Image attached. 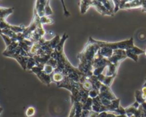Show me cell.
I'll return each mask as SVG.
<instances>
[{"label":"cell","instance_id":"cell-1","mask_svg":"<svg viewBox=\"0 0 146 117\" xmlns=\"http://www.w3.org/2000/svg\"><path fill=\"white\" fill-rule=\"evenodd\" d=\"M68 38V34H63L59 44L57 45L54 52L51 54V57L54 58L56 61V67L54 72L61 73L64 76L68 77L71 79L74 80V81L79 82L84 74L78 70V67L74 66L70 63L64 54V44Z\"/></svg>","mask_w":146,"mask_h":117},{"label":"cell","instance_id":"cell-2","mask_svg":"<svg viewBox=\"0 0 146 117\" xmlns=\"http://www.w3.org/2000/svg\"><path fill=\"white\" fill-rule=\"evenodd\" d=\"M100 48L101 47L95 42V39L90 37L84 49L77 55L80 61L78 68L84 75L88 76L93 75V64L96 54Z\"/></svg>","mask_w":146,"mask_h":117},{"label":"cell","instance_id":"cell-3","mask_svg":"<svg viewBox=\"0 0 146 117\" xmlns=\"http://www.w3.org/2000/svg\"><path fill=\"white\" fill-rule=\"evenodd\" d=\"M56 86L58 88H64L71 91V104L78 101L84 104L89 97V92L84 89L79 82L74 81L67 76H64V80L56 84Z\"/></svg>","mask_w":146,"mask_h":117},{"label":"cell","instance_id":"cell-4","mask_svg":"<svg viewBox=\"0 0 146 117\" xmlns=\"http://www.w3.org/2000/svg\"><path fill=\"white\" fill-rule=\"evenodd\" d=\"M14 8H4L0 7V29H11L17 34L23 33L25 30L26 27L24 25L14 26L9 24L6 21V19L8 16L14 12Z\"/></svg>","mask_w":146,"mask_h":117},{"label":"cell","instance_id":"cell-5","mask_svg":"<svg viewBox=\"0 0 146 117\" xmlns=\"http://www.w3.org/2000/svg\"><path fill=\"white\" fill-rule=\"evenodd\" d=\"M95 42L100 47H106L108 48L112 49L113 50L116 49H122V50H126L131 49L135 47V46L134 45L133 38L131 37L129 39L124 40V41H118V42H106V41H98V40L95 39Z\"/></svg>","mask_w":146,"mask_h":117},{"label":"cell","instance_id":"cell-6","mask_svg":"<svg viewBox=\"0 0 146 117\" xmlns=\"http://www.w3.org/2000/svg\"><path fill=\"white\" fill-rule=\"evenodd\" d=\"M115 5L114 13H117L120 9H132L142 8L143 1H113Z\"/></svg>","mask_w":146,"mask_h":117},{"label":"cell","instance_id":"cell-7","mask_svg":"<svg viewBox=\"0 0 146 117\" xmlns=\"http://www.w3.org/2000/svg\"><path fill=\"white\" fill-rule=\"evenodd\" d=\"M43 67H39L35 66L34 67H33L31 68V70L30 71L34 73V74L36 75V76L38 77V79L43 83V84H46L47 86H49L50 84L52 82V80H51V77L52 76L48 75V74H46L44 71H43Z\"/></svg>","mask_w":146,"mask_h":117},{"label":"cell","instance_id":"cell-8","mask_svg":"<svg viewBox=\"0 0 146 117\" xmlns=\"http://www.w3.org/2000/svg\"><path fill=\"white\" fill-rule=\"evenodd\" d=\"M126 58H128V57H127L126 52H125V50L116 49L113 50V54L112 57L108 58V60L111 64L120 65L121 61L125 60Z\"/></svg>","mask_w":146,"mask_h":117},{"label":"cell","instance_id":"cell-9","mask_svg":"<svg viewBox=\"0 0 146 117\" xmlns=\"http://www.w3.org/2000/svg\"><path fill=\"white\" fill-rule=\"evenodd\" d=\"M98 96H99L101 98H106V99L110 100V101H113V100L118 98L116 97V96H115V94H114V93L112 91L111 87L104 85V84H103L101 88H100V94Z\"/></svg>","mask_w":146,"mask_h":117},{"label":"cell","instance_id":"cell-10","mask_svg":"<svg viewBox=\"0 0 146 117\" xmlns=\"http://www.w3.org/2000/svg\"><path fill=\"white\" fill-rule=\"evenodd\" d=\"M47 2L48 1H40V0H38L35 2L34 12L36 13V14L40 18L46 16L45 9Z\"/></svg>","mask_w":146,"mask_h":117},{"label":"cell","instance_id":"cell-11","mask_svg":"<svg viewBox=\"0 0 146 117\" xmlns=\"http://www.w3.org/2000/svg\"><path fill=\"white\" fill-rule=\"evenodd\" d=\"M92 7H94L97 11L100 13L101 14L104 16H110L113 17L114 16L113 14L110 12L108 9L105 7L104 4L102 3V1H92Z\"/></svg>","mask_w":146,"mask_h":117},{"label":"cell","instance_id":"cell-12","mask_svg":"<svg viewBox=\"0 0 146 117\" xmlns=\"http://www.w3.org/2000/svg\"><path fill=\"white\" fill-rule=\"evenodd\" d=\"M141 104L139 103H138L137 101H135L133 104L128 106L125 107V114L128 117H131L133 116H134V114H135L136 111L138 110V108H139Z\"/></svg>","mask_w":146,"mask_h":117},{"label":"cell","instance_id":"cell-13","mask_svg":"<svg viewBox=\"0 0 146 117\" xmlns=\"http://www.w3.org/2000/svg\"><path fill=\"white\" fill-rule=\"evenodd\" d=\"M98 51L100 52V54L103 56L104 57L106 58H109L112 57L113 54V50L111 48H108L106 47H102L100 48V49L98 50Z\"/></svg>","mask_w":146,"mask_h":117},{"label":"cell","instance_id":"cell-14","mask_svg":"<svg viewBox=\"0 0 146 117\" xmlns=\"http://www.w3.org/2000/svg\"><path fill=\"white\" fill-rule=\"evenodd\" d=\"M91 7H92V1H80V12H81V14H85Z\"/></svg>","mask_w":146,"mask_h":117},{"label":"cell","instance_id":"cell-15","mask_svg":"<svg viewBox=\"0 0 146 117\" xmlns=\"http://www.w3.org/2000/svg\"><path fill=\"white\" fill-rule=\"evenodd\" d=\"M64 76L61 73L59 72H54L53 74L52 77H51V80H52V82H55L56 84H58L61 81H62L64 80Z\"/></svg>","mask_w":146,"mask_h":117},{"label":"cell","instance_id":"cell-16","mask_svg":"<svg viewBox=\"0 0 146 117\" xmlns=\"http://www.w3.org/2000/svg\"><path fill=\"white\" fill-rule=\"evenodd\" d=\"M135 101L139 103L141 105L146 101V100L144 99L143 97L142 92H141V91H140V90H136V91H135Z\"/></svg>","mask_w":146,"mask_h":117},{"label":"cell","instance_id":"cell-17","mask_svg":"<svg viewBox=\"0 0 146 117\" xmlns=\"http://www.w3.org/2000/svg\"><path fill=\"white\" fill-rule=\"evenodd\" d=\"M93 106V98L91 97H88L86 102L83 104V110H87V111H92Z\"/></svg>","mask_w":146,"mask_h":117},{"label":"cell","instance_id":"cell-18","mask_svg":"<svg viewBox=\"0 0 146 117\" xmlns=\"http://www.w3.org/2000/svg\"><path fill=\"white\" fill-rule=\"evenodd\" d=\"M40 21H41L42 25H44V24H52L54 22V19L52 18L49 17H46V16L40 18Z\"/></svg>","mask_w":146,"mask_h":117},{"label":"cell","instance_id":"cell-19","mask_svg":"<svg viewBox=\"0 0 146 117\" xmlns=\"http://www.w3.org/2000/svg\"><path fill=\"white\" fill-rule=\"evenodd\" d=\"M35 113H36L35 108L33 106H29L27 108V110H26L25 114L27 117H31L33 116H34Z\"/></svg>","mask_w":146,"mask_h":117},{"label":"cell","instance_id":"cell-20","mask_svg":"<svg viewBox=\"0 0 146 117\" xmlns=\"http://www.w3.org/2000/svg\"><path fill=\"white\" fill-rule=\"evenodd\" d=\"M45 13H46V17H49V16L53 15V14H54L52 9L51 8V6H50V1H48V2H47V4H46V6Z\"/></svg>","mask_w":146,"mask_h":117},{"label":"cell","instance_id":"cell-21","mask_svg":"<svg viewBox=\"0 0 146 117\" xmlns=\"http://www.w3.org/2000/svg\"><path fill=\"white\" fill-rule=\"evenodd\" d=\"M99 94H100L99 90L91 89V91H89V93H88V96H89V97H91V98H96V97L98 96L99 95Z\"/></svg>","mask_w":146,"mask_h":117},{"label":"cell","instance_id":"cell-22","mask_svg":"<svg viewBox=\"0 0 146 117\" xmlns=\"http://www.w3.org/2000/svg\"><path fill=\"white\" fill-rule=\"evenodd\" d=\"M75 114H76V106L74 104H72L71 111H70V113H69V116L68 117H74V115H75Z\"/></svg>","mask_w":146,"mask_h":117},{"label":"cell","instance_id":"cell-23","mask_svg":"<svg viewBox=\"0 0 146 117\" xmlns=\"http://www.w3.org/2000/svg\"><path fill=\"white\" fill-rule=\"evenodd\" d=\"M141 92H142V96L143 97L144 99L146 100V80H145V84H143L142 87V89L141 90Z\"/></svg>","mask_w":146,"mask_h":117},{"label":"cell","instance_id":"cell-24","mask_svg":"<svg viewBox=\"0 0 146 117\" xmlns=\"http://www.w3.org/2000/svg\"><path fill=\"white\" fill-rule=\"evenodd\" d=\"M61 4H63V7H64V15H65L66 17H68V16L71 15V14H70V13H69V11H68V10H66V6H65V4H64V1H61Z\"/></svg>","mask_w":146,"mask_h":117},{"label":"cell","instance_id":"cell-25","mask_svg":"<svg viewBox=\"0 0 146 117\" xmlns=\"http://www.w3.org/2000/svg\"><path fill=\"white\" fill-rule=\"evenodd\" d=\"M98 114H99V113H97L94 111H91L89 114H88V117H98Z\"/></svg>","mask_w":146,"mask_h":117},{"label":"cell","instance_id":"cell-26","mask_svg":"<svg viewBox=\"0 0 146 117\" xmlns=\"http://www.w3.org/2000/svg\"><path fill=\"white\" fill-rule=\"evenodd\" d=\"M89 113H90V111H87V110H82L81 117H88Z\"/></svg>","mask_w":146,"mask_h":117},{"label":"cell","instance_id":"cell-27","mask_svg":"<svg viewBox=\"0 0 146 117\" xmlns=\"http://www.w3.org/2000/svg\"><path fill=\"white\" fill-rule=\"evenodd\" d=\"M107 115H108V112H106V111H103V112L99 113L98 117H107Z\"/></svg>","mask_w":146,"mask_h":117},{"label":"cell","instance_id":"cell-28","mask_svg":"<svg viewBox=\"0 0 146 117\" xmlns=\"http://www.w3.org/2000/svg\"><path fill=\"white\" fill-rule=\"evenodd\" d=\"M141 9L143 12H146V1H143V6Z\"/></svg>","mask_w":146,"mask_h":117},{"label":"cell","instance_id":"cell-29","mask_svg":"<svg viewBox=\"0 0 146 117\" xmlns=\"http://www.w3.org/2000/svg\"><path fill=\"white\" fill-rule=\"evenodd\" d=\"M107 117H117V115L114 113L112 112H108V115H107Z\"/></svg>","mask_w":146,"mask_h":117},{"label":"cell","instance_id":"cell-30","mask_svg":"<svg viewBox=\"0 0 146 117\" xmlns=\"http://www.w3.org/2000/svg\"><path fill=\"white\" fill-rule=\"evenodd\" d=\"M141 106H142L143 108V109L145 110V111H146V101H145V102H144L143 104H141Z\"/></svg>","mask_w":146,"mask_h":117},{"label":"cell","instance_id":"cell-31","mask_svg":"<svg viewBox=\"0 0 146 117\" xmlns=\"http://www.w3.org/2000/svg\"><path fill=\"white\" fill-rule=\"evenodd\" d=\"M144 51H145V55L146 56V48H145V49L144 50Z\"/></svg>","mask_w":146,"mask_h":117},{"label":"cell","instance_id":"cell-32","mask_svg":"<svg viewBox=\"0 0 146 117\" xmlns=\"http://www.w3.org/2000/svg\"><path fill=\"white\" fill-rule=\"evenodd\" d=\"M131 117H135V116H131Z\"/></svg>","mask_w":146,"mask_h":117}]
</instances>
